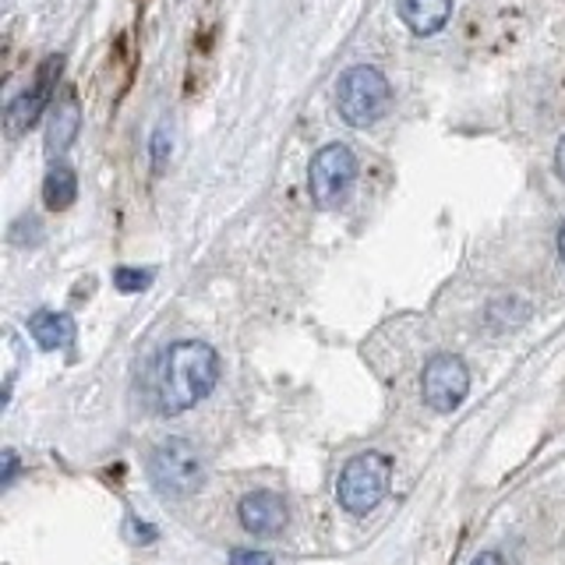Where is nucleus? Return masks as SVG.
I'll use <instances>...</instances> for the list:
<instances>
[{
  "mask_svg": "<svg viewBox=\"0 0 565 565\" xmlns=\"http://www.w3.org/2000/svg\"><path fill=\"white\" fill-rule=\"evenodd\" d=\"M220 382V358L209 343L184 340L163 350L152 367V403L159 414H184Z\"/></svg>",
  "mask_w": 565,
  "mask_h": 565,
  "instance_id": "f257e3e1",
  "label": "nucleus"
},
{
  "mask_svg": "<svg viewBox=\"0 0 565 565\" xmlns=\"http://www.w3.org/2000/svg\"><path fill=\"white\" fill-rule=\"evenodd\" d=\"M388 103H393V85L371 64L343 71L340 85H335V106H340V117L350 128H371V124H379L388 114Z\"/></svg>",
  "mask_w": 565,
  "mask_h": 565,
  "instance_id": "f03ea898",
  "label": "nucleus"
},
{
  "mask_svg": "<svg viewBox=\"0 0 565 565\" xmlns=\"http://www.w3.org/2000/svg\"><path fill=\"white\" fill-rule=\"evenodd\" d=\"M388 481H393V463L382 452H361L353 456L340 473V505L353 516H367L371 509H379L388 494Z\"/></svg>",
  "mask_w": 565,
  "mask_h": 565,
  "instance_id": "7ed1b4c3",
  "label": "nucleus"
},
{
  "mask_svg": "<svg viewBox=\"0 0 565 565\" xmlns=\"http://www.w3.org/2000/svg\"><path fill=\"white\" fill-rule=\"evenodd\" d=\"M353 181H358V156H353L343 141H332V146L315 152L311 170H308V188H311V202L318 209L343 205Z\"/></svg>",
  "mask_w": 565,
  "mask_h": 565,
  "instance_id": "20e7f679",
  "label": "nucleus"
},
{
  "mask_svg": "<svg viewBox=\"0 0 565 565\" xmlns=\"http://www.w3.org/2000/svg\"><path fill=\"white\" fill-rule=\"evenodd\" d=\"M149 473L152 484L167 494H191L205 481V463L199 449L184 438H170L163 446H156L149 456Z\"/></svg>",
  "mask_w": 565,
  "mask_h": 565,
  "instance_id": "39448f33",
  "label": "nucleus"
},
{
  "mask_svg": "<svg viewBox=\"0 0 565 565\" xmlns=\"http://www.w3.org/2000/svg\"><path fill=\"white\" fill-rule=\"evenodd\" d=\"M420 388H424V403H428L431 411L438 414L456 411L470 393V371L463 358H456V353H438V358H431L424 364Z\"/></svg>",
  "mask_w": 565,
  "mask_h": 565,
  "instance_id": "423d86ee",
  "label": "nucleus"
},
{
  "mask_svg": "<svg viewBox=\"0 0 565 565\" xmlns=\"http://www.w3.org/2000/svg\"><path fill=\"white\" fill-rule=\"evenodd\" d=\"M61 71H64V57H61V53H53V57H46L40 64L32 85L8 106V131L11 135H25L29 128H35V120L46 114V106L53 99V88H57Z\"/></svg>",
  "mask_w": 565,
  "mask_h": 565,
  "instance_id": "0eeeda50",
  "label": "nucleus"
},
{
  "mask_svg": "<svg viewBox=\"0 0 565 565\" xmlns=\"http://www.w3.org/2000/svg\"><path fill=\"white\" fill-rule=\"evenodd\" d=\"M237 516H241V526L247 534L255 537H276L282 526H287V502H282L279 491H247L241 505H237Z\"/></svg>",
  "mask_w": 565,
  "mask_h": 565,
  "instance_id": "6e6552de",
  "label": "nucleus"
},
{
  "mask_svg": "<svg viewBox=\"0 0 565 565\" xmlns=\"http://www.w3.org/2000/svg\"><path fill=\"white\" fill-rule=\"evenodd\" d=\"M396 11L414 35H435L449 25L452 0H396Z\"/></svg>",
  "mask_w": 565,
  "mask_h": 565,
  "instance_id": "1a4fd4ad",
  "label": "nucleus"
},
{
  "mask_svg": "<svg viewBox=\"0 0 565 565\" xmlns=\"http://www.w3.org/2000/svg\"><path fill=\"white\" fill-rule=\"evenodd\" d=\"M82 128V110H78V99L75 93H67L50 114V128H46V152L50 156H61L71 149V141L78 138Z\"/></svg>",
  "mask_w": 565,
  "mask_h": 565,
  "instance_id": "9d476101",
  "label": "nucleus"
},
{
  "mask_svg": "<svg viewBox=\"0 0 565 565\" xmlns=\"http://www.w3.org/2000/svg\"><path fill=\"white\" fill-rule=\"evenodd\" d=\"M29 335L43 350H64L75 343V322L61 311H35L29 318Z\"/></svg>",
  "mask_w": 565,
  "mask_h": 565,
  "instance_id": "9b49d317",
  "label": "nucleus"
},
{
  "mask_svg": "<svg viewBox=\"0 0 565 565\" xmlns=\"http://www.w3.org/2000/svg\"><path fill=\"white\" fill-rule=\"evenodd\" d=\"M78 199V177L75 170H71L67 163H53L50 173H46V181H43V202L46 209L53 212H64L71 209Z\"/></svg>",
  "mask_w": 565,
  "mask_h": 565,
  "instance_id": "f8f14e48",
  "label": "nucleus"
},
{
  "mask_svg": "<svg viewBox=\"0 0 565 565\" xmlns=\"http://www.w3.org/2000/svg\"><path fill=\"white\" fill-rule=\"evenodd\" d=\"M149 282H152L149 269H131V265H117L114 269V287L120 294H138V290H146Z\"/></svg>",
  "mask_w": 565,
  "mask_h": 565,
  "instance_id": "ddd939ff",
  "label": "nucleus"
},
{
  "mask_svg": "<svg viewBox=\"0 0 565 565\" xmlns=\"http://www.w3.org/2000/svg\"><path fill=\"white\" fill-rule=\"evenodd\" d=\"M230 565H276L265 552H255V547H234L230 552Z\"/></svg>",
  "mask_w": 565,
  "mask_h": 565,
  "instance_id": "4468645a",
  "label": "nucleus"
},
{
  "mask_svg": "<svg viewBox=\"0 0 565 565\" xmlns=\"http://www.w3.org/2000/svg\"><path fill=\"white\" fill-rule=\"evenodd\" d=\"M167 152H170V141H167V124L152 135V163L163 167L167 163Z\"/></svg>",
  "mask_w": 565,
  "mask_h": 565,
  "instance_id": "2eb2a0df",
  "label": "nucleus"
},
{
  "mask_svg": "<svg viewBox=\"0 0 565 565\" xmlns=\"http://www.w3.org/2000/svg\"><path fill=\"white\" fill-rule=\"evenodd\" d=\"M0 463H4V473H0V484H11L14 481V470H18V456L14 452H4V459H0Z\"/></svg>",
  "mask_w": 565,
  "mask_h": 565,
  "instance_id": "dca6fc26",
  "label": "nucleus"
},
{
  "mask_svg": "<svg viewBox=\"0 0 565 565\" xmlns=\"http://www.w3.org/2000/svg\"><path fill=\"white\" fill-rule=\"evenodd\" d=\"M470 565H505V562H502V555H499V552H481V555H477Z\"/></svg>",
  "mask_w": 565,
  "mask_h": 565,
  "instance_id": "f3484780",
  "label": "nucleus"
},
{
  "mask_svg": "<svg viewBox=\"0 0 565 565\" xmlns=\"http://www.w3.org/2000/svg\"><path fill=\"white\" fill-rule=\"evenodd\" d=\"M555 170H558V177L565 181V138L558 141V149H555Z\"/></svg>",
  "mask_w": 565,
  "mask_h": 565,
  "instance_id": "a211bd4d",
  "label": "nucleus"
},
{
  "mask_svg": "<svg viewBox=\"0 0 565 565\" xmlns=\"http://www.w3.org/2000/svg\"><path fill=\"white\" fill-rule=\"evenodd\" d=\"M558 258L565 262V223H562V230H558Z\"/></svg>",
  "mask_w": 565,
  "mask_h": 565,
  "instance_id": "6ab92c4d",
  "label": "nucleus"
}]
</instances>
